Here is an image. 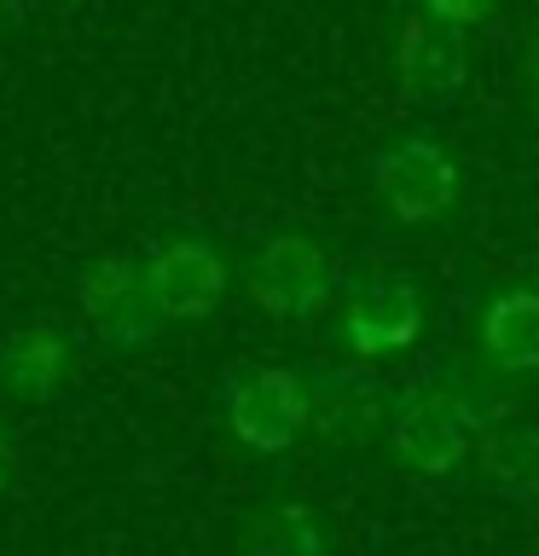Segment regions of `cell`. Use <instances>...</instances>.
Masks as SVG:
<instances>
[{
  "label": "cell",
  "mask_w": 539,
  "mask_h": 556,
  "mask_svg": "<svg viewBox=\"0 0 539 556\" xmlns=\"http://www.w3.org/2000/svg\"><path fill=\"white\" fill-rule=\"evenodd\" d=\"M12 464H17V446H12V429L0 424V493L12 486Z\"/></svg>",
  "instance_id": "obj_15"
},
{
  "label": "cell",
  "mask_w": 539,
  "mask_h": 556,
  "mask_svg": "<svg viewBox=\"0 0 539 556\" xmlns=\"http://www.w3.org/2000/svg\"><path fill=\"white\" fill-rule=\"evenodd\" d=\"M372 191L400 226H435L459 203V163L441 139L406 134L372 156Z\"/></svg>",
  "instance_id": "obj_4"
},
{
  "label": "cell",
  "mask_w": 539,
  "mask_h": 556,
  "mask_svg": "<svg viewBox=\"0 0 539 556\" xmlns=\"http://www.w3.org/2000/svg\"><path fill=\"white\" fill-rule=\"evenodd\" d=\"M221 417L238 446L290 452L308 434V377L285 365H243L221 382Z\"/></svg>",
  "instance_id": "obj_3"
},
{
  "label": "cell",
  "mask_w": 539,
  "mask_h": 556,
  "mask_svg": "<svg viewBox=\"0 0 539 556\" xmlns=\"http://www.w3.org/2000/svg\"><path fill=\"white\" fill-rule=\"evenodd\" d=\"M394 81L412 104H441L469 81V47L464 29H447L435 17H406L394 35Z\"/></svg>",
  "instance_id": "obj_9"
},
{
  "label": "cell",
  "mask_w": 539,
  "mask_h": 556,
  "mask_svg": "<svg viewBox=\"0 0 539 556\" xmlns=\"http://www.w3.org/2000/svg\"><path fill=\"white\" fill-rule=\"evenodd\" d=\"M76 307H82L87 330H93L104 348H116V354L151 348L156 330L168 325L163 307H156V295H151V285H146V261H134L122 250L93 255L76 273Z\"/></svg>",
  "instance_id": "obj_2"
},
{
  "label": "cell",
  "mask_w": 539,
  "mask_h": 556,
  "mask_svg": "<svg viewBox=\"0 0 539 556\" xmlns=\"http://www.w3.org/2000/svg\"><path fill=\"white\" fill-rule=\"evenodd\" d=\"M330 290H337V267L325 243L308 232H278L250 261V302L273 319H313L330 302Z\"/></svg>",
  "instance_id": "obj_5"
},
{
  "label": "cell",
  "mask_w": 539,
  "mask_h": 556,
  "mask_svg": "<svg viewBox=\"0 0 539 556\" xmlns=\"http://www.w3.org/2000/svg\"><path fill=\"white\" fill-rule=\"evenodd\" d=\"M424 319H429L424 290H417L406 273H377L348 295L337 337L354 359H394V354H406V348H417Z\"/></svg>",
  "instance_id": "obj_6"
},
{
  "label": "cell",
  "mask_w": 539,
  "mask_h": 556,
  "mask_svg": "<svg viewBox=\"0 0 539 556\" xmlns=\"http://www.w3.org/2000/svg\"><path fill=\"white\" fill-rule=\"evenodd\" d=\"M522 81H528L534 93H539V29L528 35V52H522Z\"/></svg>",
  "instance_id": "obj_16"
},
{
  "label": "cell",
  "mask_w": 539,
  "mask_h": 556,
  "mask_svg": "<svg viewBox=\"0 0 539 556\" xmlns=\"http://www.w3.org/2000/svg\"><path fill=\"white\" fill-rule=\"evenodd\" d=\"M76 377V348L59 325H24L0 342V394L24 400V406H47L64 394Z\"/></svg>",
  "instance_id": "obj_10"
},
{
  "label": "cell",
  "mask_w": 539,
  "mask_h": 556,
  "mask_svg": "<svg viewBox=\"0 0 539 556\" xmlns=\"http://www.w3.org/2000/svg\"><path fill=\"white\" fill-rule=\"evenodd\" d=\"M146 285L156 295L168 325H198L209 319L221 302H226V255L203 238H163L156 250L146 255Z\"/></svg>",
  "instance_id": "obj_8"
},
{
  "label": "cell",
  "mask_w": 539,
  "mask_h": 556,
  "mask_svg": "<svg viewBox=\"0 0 539 556\" xmlns=\"http://www.w3.org/2000/svg\"><path fill=\"white\" fill-rule=\"evenodd\" d=\"M499 0H424V12L435 17V24H447V29H476L493 17Z\"/></svg>",
  "instance_id": "obj_14"
},
{
  "label": "cell",
  "mask_w": 539,
  "mask_h": 556,
  "mask_svg": "<svg viewBox=\"0 0 539 556\" xmlns=\"http://www.w3.org/2000/svg\"><path fill=\"white\" fill-rule=\"evenodd\" d=\"M7 17H12V0H0V24H7Z\"/></svg>",
  "instance_id": "obj_17"
},
{
  "label": "cell",
  "mask_w": 539,
  "mask_h": 556,
  "mask_svg": "<svg viewBox=\"0 0 539 556\" xmlns=\"http://www.w3.org/2000/svg\"><path fill=\"white\" fill-rule=\"evenodd\" d=\"M476 458H481V476L493 493L516 498V504L539 498V429L534 424H516V417L493 424L481 434Z\"/></svg>",
  "instance_id": "obj_13"
},
{
  "label": "cell",
  "mask_w": 539,
  "mask_h": 556,
  "mask_svg": "<svg viewBox=\"0 0 539 556\" xmlns=\"http://www.w3.org/2000/svg\"><path fill=\"white\" fill-rule=\"evenodd\" d=\"M493 424H504V417L481 412L476 382H469L459 365L435 359V365H424V371H412V382L394 394L389 446L406 469L441 481V476H459V469L469 464V452L481 446V434Z\"/></svg>",
  "instance_id": "obj_1"
},
{
  "label": "cell",
  "mask_w": 539,
  "mask_h": 556,
  "mask_svg": "<svg viewBox=\"0 0 539 556\" xmlns=\"http://www.w3.org/2000/svg\"><path fill=\"white\" fill-rule=\"evenodd\" d=\"M481 359L499 377H539V290L511 285L481 307Z\"/></svg>",
  "instance_id": "obj_11"
},
{
  "label": "cell",
  "mask_w": 539,
  "mask_h": 556,
  "mask_svg": "<svg viewBox=\"0 0 539 556\" xmlns=\"http://www.w3.org/2000/svg\"><path fill=\"white\" fill-rule=\"evenodd\" d=\"M394 394L354 365H313L308 371V429L325 446H365L389 429Z\"/></svg>",
  "instance_id": "obj_7"
},
{
  "label": "cell",
  "mask_w": 539,
  "mask_h": 556,
  "mask_svg": "<svg viewBox=\"0 0 539 556\" xmlns=\"http://www.w3.org/2000/svg\"><path fill=\"white\" fill-rule=\"evenodd\" d=\"M238 556H330V528L313 504L278 498L243 521Z\"/></svg>",
  "instance_id": "obj_12"
}]
</instances>
